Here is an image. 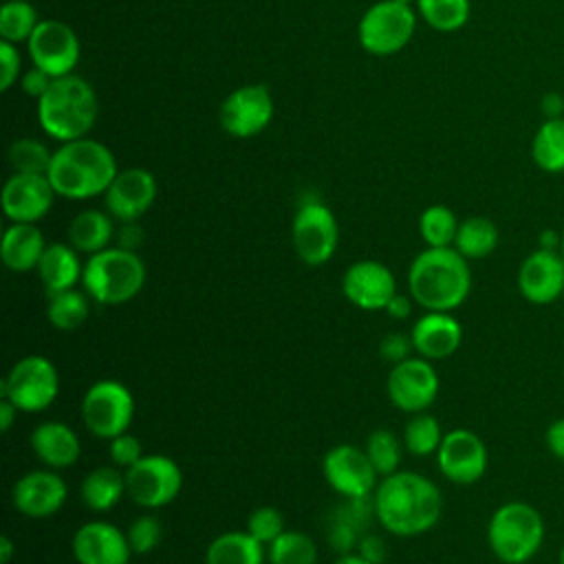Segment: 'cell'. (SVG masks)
Here are the masks:
<instances>
[{
    "instance_id": "1",
    "label": "cell",
    "mask_w": 564,
    "mask_h": 564,
    "mask_svg": "<svg viewBox=\"0 0 564 564\" xmlns=\"http://www.w3.org/2000/svg\"><path fill=\"white\" fill-rule=\"evenodd\" d=\"M372 511L388 533L414 538L438 524L443 494L427 476L399 469L379 480L372 494Z\"/></svg>"
},
{
    "instance_id": "2",
    "label": "cell",
    "mask_w": 564,
    "mask_h": 564,
    "mask_svg": "<svg viewBox=\"0 0 564 564\" xmlns=\"http://www.w3.org/2000/svg\"><path fill=\"white\" fill-rule=\"evenodd\" d=\"M117 159L112 150L90 137L59 143L46 172L57 196L68 200H88L104 196L117 176Z\"/></svg>"
},
{
    "instance_id": "3",
    "label": "cell",
    "mask_w": 564,
    "mask_h": 564,
    "mask_svg": "<svg viewBox=\"0 0 564 564\" xmlns=\"http://www.w3.org/2000/svg\"><path fill=\"white\" fill-rule=\"evenodd\" d=\"M408 291L425 311L452 313L469 297V260L454 247H427L410 262Z\"/></svg>"
},
{
    "instance_id": "4",
    "label": "cell",
    "mask_w": 564,
    "mask_h": 564,
    "mask_svg": "<svg viewBox=\"0 0 564 564\" xmlns=\"http://www.w3.org/2000/svg\"><path fill=\"white\" fill-rule=\"evenodd\" d=\"M97 117V93L75 73L55 77L48 90L37 99V123L44 134L57 143L88 137Z\"/></svg>"
},
{
    "instance_id": "5",
    "label": "cell",
    "mask_w": 564,
    "mask_h": 564,
    "mask_svg": "<svg viewBox=\"0 0 564 564\" xmlns=\"http://www.w3.org/2000/svg\"><path fill=\"white\" fill-rule=\"evenodd\" d=\"M148 271L137 251L106 247L84 262L82 286L97 304L115 306L137 297L145 284Z\"/></svg>"
},
{
    "instance_id": "6",
    "label": "cell",
    "mask_w": 564,
    "mask_h": 564,
    "mask_svg": "<svg viewBox=\"0 0 564 564\" xmlns=\"http://www.w3.org/2000/svg\"><path fill=\"white\" fill-rule=\"evenodd\" d=\"M544 533L542 513L524 500L502 502L487 522V544L502 564L531 562L542 549Z\"/></svg>"
},
{
    "instance_id": "7",
    "label": "cell",
    "mask_w": 564,
    "mask_h": 564,
    "mask_svg": "<svg viewBox=\"0 0 564 564\" xmlns=\"http://www.w3.org/2000/svg\"><path fill=\"white\" fill-rule=\"evenodd\" d=\"M416 31V11L412 4L397 0H377L370 4L357 24L359 46L375 55L388 57L403 51Z\"/></svg>"
},
{
    "instance_id": "8",
    "label": "cell",
    "mask_w": 564,
    "mask_h": 564,
    "mask_svg": "<svg viewBox=\"0 0 564 564\" xmlns=\"http://www.w3.org/2000/svg\"><path fill=\"white\" fill-rule=\"evenodd\" d=\"M79 414L86 430L104 441L128 432L134 416V397L117 379H99L82 397Z\"/></svg>"
},
{
    "instance_id": "9",
    "label": "cell",
    "mask_w": 564,
    "mask_h": 564,
    "mask_svg": "<svg viewBox=\"0 0 564 564\" xmlns=\"http://www.w3.org/2000/svg\"><path fill=\"white\" fill-rule=\"evenodd\" d=\"M57 368L44 355H26L18 359L0 381V397H7L20 412L46 410L57 399Z\"/></svg>"
},
{
    "instance_id": "10",
    "label": "cell",
    "mask_w": 564,
    "mask_h": 564,
    "mask_svg": "<svg viewBox=\"0 0 564 564\" xmlns=\"http://www.w3.org/2000/svg\"><path fill=\"white\" fill-rule=\"evenodd\" d=\"M291 242L304 264H326L339 245V225L333 209L317 198L304 200L291 223Z\"/></svg>"
},
{
    "instance_id": "11",
    "label": "cell",
    "mask_w": 564,
    "mask_h": 564,
    "mask_svg": "<svg viewBox=\"0 0 564 564\" xmlns=\"http://www.w3.org/2000/svg\"><path fill=\"white\" fill-rule=\"evenodd\" d=\"M126 471V494L143 509L167 507L183 487V471L176 460L163 454H143Z\"/></svg>"
},
{
    "instance_id": "12",
    "label": "cell",
    "mask_w": 564,
    "mask_h": 564,
    "mask_svg": "<svg viewBox=\"0 0 564 564\" xmlns=\"http://www.w3.org/2000/svg\"><path fill=\"white\" fill-rule=\"evenodd\" d=\"M275 101L264 84L234 88L220 104V128L234 139H251L264 132L273 119Z\"/></svg>"
},
{
    "instance_id": "13",
    "label": "cell",
    "mask_w": 564,
    "mask_h": 564,
    "mask_svg": "<svg viewBox=\"0 0 564 564\" xmlns=\"http://www.w3.org/2000/svg\"><path fill=\"white\" fill-rule=\"evenodd\" d=\"M26 53L33 66L46 70L53 79L70 75L79 64L82 44L75 29L62 20H40L26 42Z\"/></svg>"
},
{
    "instance_id": "14",
    "label": "cell",
    "mask_w": 564,
    "mask_h": 564,
    "mask_svg": "<svg viewBox=\"0 0 564 564\" xmlns=\"http://www.w3.org/2000/svg\"><path fill=\"white\" fill-rule=\"evenodd\" d=\"M386 390L394 408L408 414H416L425 412L436 401L441 379L430 359L408 357L399 364H392Z\"/></svg>"
},
{
    "instance_id": "15",
    "label": "cell",
    "mask_w": 564,
    "mask_h": 564,
    "mask_svg": "<svg viewBox=\"0 0 564 564\" xmlns=\"http://www.w3.org/2000/svg\"><path fill=\"white\" fill-rule=\"evenodd\" d=\"M322 471L328 487L341 498H370L377 489V469L364 447L339 443L324 454Z\"/></svg>"
},
{
    "instance_id": "16",
    "label": "cell",
    "mask_w": 564,
    "mask_h": 564,
    "mask_svg": "<svg viewBox=\"0 0 564 564\" xmlns=\"http://www.w3.org/2000/svg\"><path fill=\"white\" fill-rule=\"evenodd\" d=\"M487 463L489 454L485 441L467 427L445 432L441 447L436 449V465L454 485L478 482L487 471Z\"/></svg>"
},
{
    "instance_id": "17",
    "label": "cell",
    "mask_w": 564,
    "mask_h": 564,
    "mask_svg": "<svg viewBox=\"0 0 564 564\" xmlns=\"http://www.w3.org/2000/svg\"><path fill=\"white\" fill-rule=\"evenodd\" d=\"M159 185L150 170L126 167L119 170L104 194L106 212L119 223L139 220L156 200Z\"/></svg>"
},
{
    "instance_id": "18",
    "label": "cell",
    "mask_w": 564,
    "mask_h": 564,
    "mask_svg": "<svg viewBox=\"0 0 564 564\" xmlns=\"http://www.w3.org/2000/svg\"><path fill=\"white\" fill-rule=\"evenodd\" d=\"M68 496V487L57 469H31L22 474L11 487V502L15 511L26 518L42 520L57 513Z\"/></svg>"
},
{
    "instance_id": "19",
    "label": "cell",
    "mask_w": 564,
    "mask_h": 564,
    "mask_svg": "<svg viewBox=\"0 0 564 564\" xmlns=\"http://www.w3.org/2000/svg\"><path fill=\"white\" fill-rule=\"evenodd\" d=\"M55 196L46 174L13 172L2 185L0 200L9 223H37L51 212Z\"/></svg>"
},
{
    "instance_id": "20",
    "label": "cell",
    "mask_w": 564,
    "mask_h": 564,
    "mask_svg": "<svg viewBox=\"0 0 564 564\" xmlns=\"http://www.w3.org/2000/svg\"><path fill=\"white\" fill-rule=\"evenodd\" d=\"M341 291L361 311H386L399 293L394 273L379 260H357L341 275Z\"/></svg>"
},
{
    "instance_id": "21",
    "label": "cell",
    "mask_w": 564,
    "mask_h": 564,
    "mask_svg": "<svg viewBox=\"0 0 564 564\" xmlns=\"http://www.w3.org/2000/svg\"><path fill=\"white\" fill-rule=\"evenodd\" d=\"M518 291L527 302L538 306L562 300V291H564L562 253L551 249H540V247L531 251L518 269Z\"/></svg>"
},
{
    "instance_id": "22",
    "label": "cell",
    "mask_w": 564,
    "mask_h": 564,
    "mask_svg": "<svg viewBox=\"0 0 564 564\" xmlns=\"http://www.w3.org/2000/svg\"><path fill=\"white\" fill-rule=\"evenodd\" d=\"M70 551L77 564H130L132 557L128 535L106 520L84 522L70 540Z\"/></svg>"
},
{
    "instance_id": "23",
    "label": "cell",
    "mask_w": 564,
    "mask_h": 564,
    "mask_svg": "<svg viewBox=\"0 0 564 564\" xmlns=\"http://www.w3.org/2000/svg\"><path fill=\"white\" fill-rule=\"evenodd\" d=\"M412 346L419 357L441 361L452 357L463 341V326L452 313L425 311L410 330Z\"/></svg>"
},
{
    "instance_id": "24",
    "label": "cell",
    "mask_w": 564,
    "mask_h": 564,
    "mask_svg": "<svg viewBox=\"0 0 564 564\" xmlns=\"http://www.w3.org/2000/svg\"><path fill=\"white\" fill-rule=\"evenodd\" d=\"M35 458L48 469H66L77 463L82 441L77 432L62 421H42L29 436Z\"/></svg>"
},
{
    "instance_id": "25",
    "label": "cell",
    "mask_w": 564,
    "mask_h": 564,
    "mask_svg": "<svg viewBox=\"0 0 564 564\" xmlns=\"http://www.w3.org/2000/svg\"><path fill=\"white\" fill-rule=\"evenodd\" d=\"M44 249L46 240L35 223H11L2 234L0 256L4 267L13 273L37 269Z\"/></svg>"
},
{
    "instance_id": "26",
    "label": "cell",
    "mask_w": 564,
    "mask_h": 564,
    "mask_svg": "<svg viewBox=\"0 0 564 564\" xmlns=\"http://www.w3.org/2000/svg\"><path fill=\"white\" fill-rule=\"evenodd\" d=\"M35 271L46 295H53L59 291L75 289V284L82 282L84 264L75 247H70L68 242H53L46 245Z\"/></svg>"
},
{
    "instance_id": "27",
    "label": "cell",
    "mask_w": 564,
    "mask_h": 564,
    "mask_svg": "<svg viewBox=\"0 0 564 564\" xmlns=\"http://www.w3.org/2000/svg\"><path fill=\"white\" fill-rule=\"evenodd\" d=\"M115 218L101 209H82L77 212L66 229V242L79 253L93 256L104 251L115 240Z\"/></svg>"
},
{
    "instance_id": "28",
    "label": "cell",
    "mask_w": 564,
    "mask_h": 564,
    "mask_svg": "<svg viewBox=\"0 0 564 564\" xmlns=\"http://www.w3.org/2000/svg\"><path fill=\"white\" fill-rule=\"evenodd\" d=\"M79 496L82 502L95 511V513H104L110 511L112 507L119 505V500L126 494V471L117 465H97L93 467L82 485H79Z\"/></svg>"
},
{
    "instance_id": "29",
    "label": "cell",
    "mask_w": 564,
    "mask_h": 564,
    "mask_svg": "<svg viewBox=\"0 0 564 564\" xmlns=\"http://www.w3.org/2000/svg\"><path fill=\"white\" fill-rule=\"evenodd\" d=\"M267 546L247 529L216 535L205 551V564H264Z\"/></svg>"
},
{
    "instance_id": "30",
    "label": "cell",
    "mask_w": 564,
    "mask_h": 564,
    "mask_svg": "<svg viewBox=\"0 0 564 564\" xmlns=\"http://www.w3.org/2000/svg\"><path fill=\"white\" fill-rule=\"evenodd\" d=\"M498 240L500 231L491 218L469 216L460 220L452 247L467 260H482L496 251Z\"/></svg>"
},
{
    "instance_id": "31",
    "label": "cell",
    "mask_w": 564,
    "mask_h": 564,
    "mask_svg": "<svg viewBox=\"0 0 564 564\" xmlns=\"http://www.w3.org/2000/svg\"><path fill=\"white\" fill-rule=\"evenodd\" d=\"M531 161L544 174L564 172V117L544 119L531 139Z\"/></svg>"
},
{
    "instance_id": "32",
    "label": "cell",
    "mask_w": 564,
    "mask_h": 564,
    "mask_svg": "<svg viewBox=\"0 0 564 564\" xmlns=\"http://www.w3.org/2000/svg\"><path fill=\"white\" fill-rule=\"evenodd\" d=\"M90 315V297L86 291L68 289L46 295V319L55 330L70 333L84 326Z\"/></svg>"
},
{
    "instance_id": "33",
    "label": "cell",
    "mask_w": 564,
    "mask_h": 564,
    "mask_svg": "<svg viewBox=\"0 0 564 564\" xmlns=\"http://www.w3.org/2000/svg\"><path fill=\"white\" fill-rule=\"evenodd\" d=\"M414 7L423 22L441 33L463 29L471 13V0H416Z\"/></svg>"
},
{
    "instance_id": "34",
    "label": "cell",
    "mask_w": 564,
    "mask_h": 564,
    "mask_svg": "<svg viewBox=\"0 0 564 564\" xmlns=\"http://www.w3.org/2000/svg\"><path fill=\"white\" fill-rule=\"evenodd\" d=\"M269 564H317V544L304 531L286 529L267 546Z\"/></svg>"
},
{
    "instance_id": "35",
    "label": "cell",
    "mask_w": 564,
    "mask_h": 564,
    "mask_svg": "<svg viewBox=\"0 0 564 564\" xmlns=\"http://www.w3.org/2000/svg\"><path fill=\"white\" fill-rule=\"evenodd\" d=\"M40 24V15L35 4L29 0H7L0 7V40L11 44H26L35 26Z\"/></svg>"
},
{
    "instance_id": "36",
    "label": "cell",
    "mask_w": 564,
    "mask_h": 564,
    "mask_svg": "<svg viewBox=\"0 0 564 564\" xmlns=\"http://www.w3.org/2000/svg\"><path fill=\"white\" fill-rule=\"evenodd\" d=\"M445 432L441 421L427 412H416L403 427V445L412 456H432L441 447Z\"/></svg>"
},
{
    "instance_id": "37",
    "label": "cell",
    "mask_w": 564,
    "mask_h": 564,
    "mask_svg": "<svg viewBox=\"0 0 564 564\" xmlns=\"http://www.w3.org/2000/svg\"><path fill=\"white\" fill-rule=\"evenodd\" d=\"M458 225L456 214L441 203L425 207L419 216V234L427 247H452Z\"/></svg>"
},
{
    "instance_id": "38",
    "label": "cell",
    "mask_w": 564,
    "mask_h": 564,
    "mask_svg": "<svg viewBox=\"0 0 564 564\" xmlns=\"http://www.w3.org/2000/svg\"><path fill=\"white\" fill-rule=\"evenodd\" d=\"M364 449H366L372 467L377 469V474L381 478L399 471L401 456H403V445H401V441L397 438V434L392 430L379 427V430L370 432V436L366 438Z\"/></svg>"
},
{
    "instance_id": "39",
    "label": "cell",
    "mask_w": 564,
    "mask_h": 564,
    "mask_svg": "<svg viewBox=\"0 0 564 564\" xmlns=\"http://www.w3.org/2000/svg\"><path fill=\"white\" fill-rule=\"evenodd\" d=\"M53 159V150L46 143L24 137L9 145V165L20 174H46Z\"/></svg>"
},
{
    "instance_id": "40",
    "label": "cell",
    "mask_w": 564,
    "mask_h": 564,
    "mask_svg": "<svg viewBox=\"0 0 564 564\" xmlns=\"http://www.w3.org/2000/svg\"><path fill=\"white\" fill-rule=\"evenodd\" d=\"M126 535H128V544L132 549V555H148L161 544L163 527H161L156 516L143 513V516H139L130 522Z\"/></svg>"
},
{
    "instance_id": "41",
    "label": "cell",
    "mask_w": 564,
    "mask_h": 564,
    "mask_svg": "<svg viewBox=\"0 0 564 564\" xmlns=\"http://www.w3.org/2000/svg\"><path fill=\"white\" fill-rule=\"evenodd\" d=\"M258 542H262L264 546H269L284 529V516L280 509L271 507V505H262L258 509H253L247 518V527H245Z\"/></svg>"
},
{
    "instance_id": "42",
    "label": "cell",
    "mask_w": 564,
    "mask_h": 564,
    "mask_svg": "<svg viewBox=\"0 0 564 564\" xmlns=\"http://www.w3.org/2000/svg\"><path fill=\"white\" fill-rule=\"evenodd\" d=\"M108 452H110L112 465H117L121 469H128L143 456V445H141L139 436H134L130 432H123V434L110 438V449Z\"/></svg>"
},
{
    "instance_id": "43",
    "label": "cell",
    "mask_w": 564,
    "mask_h": 564,
    "mask_svg": "<svg viewBox=\"0 0 564 564\" xmlns=\"http://www.w3.org/2000/svg\"><path fill=\"white\" fill-rule=\"evenodd\" d=\"M359 538H361V529L357 524L335 516V520L328 527V544H330V549H335L339 555L352 553L357 549Z\"/></svg>"
},
{
    "instance_id": "44",
    "label": "cell",
    "mask_w": 564,
    "mask_h": 564,
    "mask_svg": "<svg viewBox=\"0 0 564 564\" xmlns=\"http://www.w3.org/2000/svg\"><path fill=\"white\" fill-rule=\"evenodd\" d=\"M22 77V57L18 44L0 40V90L7 93Z\"/></svg>"
},
{
    "instance_id": "45",
    "label": "cell",
    "mask_w": 564,
    "mask_h": 564,
    "mask_svg": "<svg viewBox=\"0 0 564 564\" xmlns=\"http://www.w3.org/2000/svg\"><path fill=\"white\" fill-rule=\"evenodd\" d=\"M410 350H414L412 339H410V335H403V333H388L379 341V355H381V359H386L390 364H399V361L408 359Z\"/></svg>"
},
{
    "instance_id": "46",
    "label": "cell",
    "mask_w": 564,
    "mask_h": 564,
    "mask_svg": "<svg viewBox=\"0 0 564 564\" xmlns=\"http://www.w3.org/2000/svg\"><path fill=\"white\" fill-rule=\"evenodd\" d=\"M51 84H53V77H51L46 70L37 68V66L24 70L22 77H20V88H22V93H24L26 97H33L35 101L48 90Z\"/></svg>"
},
{
    "instance_id": "47",
    "label": "cell",
    "mask_w": 564,
    "mask_h": 564,
    "mask_svg": "<svg viewBox=\"0 0 564 564\" xmlns=\"http://www.w3.org/2000/svg\"><path fill=\"white\" fill-rule=\"evenodd\" d=\"M357 553L375 564H381L386 560V542L377 533H364L357 542Z\"/></svg>"
},
{
    "instance_id": "48",
    "label": "cell",
    "mask_w": 564,
    "mask_h": 564,
    "mask_svg": "<svg viewBox=\"0 0 564 564\" xmlns=\"http://www.w3.org/2000/svg\"><path fill=\"white\" fill-rule=\"evenodd\" d=\"M544 441H546V449L557 458V460H564V416L555 419L549 423L546 427V434H544Z\"/></svg>"
},
{
    "instance_id": "49",
    "label": "cell",
    "mask_w": 564,
    "mask_h": 564,
    "mask_svg": "<svg viewBox=\"0 0 564 564\" xmlns=\"http://www.w3.org/2000/svg\"><path fill=\"white\" fill-rule=\"evenodd\" d=\"M117 238V247L137 251V247L143 242V231L139 229L137 220L134 223H121V229L115 234Z\"/></svg>"
},
{
    "instance_id": "50",
    "label": "cell",
    "mask_w": 564,
    "mask_h": 564,
    "mask_svg": "<svg viewBox=\"0 0 564 564\" xmlns=\"http://www.w3.org/2000/svg\"><path fill=\"white\" fill-rule=\"evenodd\" d=\"M542 115H544V119L564 117V97L560 93H546L542 97Z\"/></svg>"
},
{
    "instance_id": "51",
    "label": "cell",
    "mask_w": 564,
    "mask_h": 564,
    "mask_svg": "<svg viewBox=\"0 0 564 564\" xmlns=\"http://www.w3.org/2000/svg\"><path fill=\"white\" fill-rule=\"evenodd\" d=\"M386 313H388L392 319H405V317H410V313H412V302H410V297L397 293V295L388 302Z\"/></svg>"
},
{
    "instance_id": "52",
    "label": "cell",
    "mask_w": 564,
    "mask_h": 564,
    "mask_svg": "<svg viewBox=\"0 0 564 564\" xmlns=\"http://www.w3.org/2000/svg\"><path fill=\"white\" fill-rule=\"evenodd\" d=\"M18 408L7 399V397H2L0 399V430L2 432H9L11 430V425L15 423V419H18Z\"/></svg>"
},
{
    "instance_id": "53",
    "label": "cell",
    "mask_w": 564,
    "mask_h": 564,
    "mask_svg": "<svg viewBox=\"0 0 564 564\" xmlns=\"http://www.w3.org/2000/svg\"><path fill=\"white\" fill-rule=\"evenodd\" d=\"M560 242H562V234H557L555 229H544L540 234V249H551V251H560Z\"/></svg>"
},
{
    "instance_id": "54",
    "label": "cell",
    "mask_w": 564,
    "mask_h": 564,
    "mask_svg": "<svg viewBox=\"0 0 564 564\" xmlns=\"http://www.w3.org/2000/svg\"><path fill=\"white\" fill-rule=\"evenodd\" d=\"M13 557V542L9 535L0 538V564H11Z\"/></svg>"
},
{
    "instance_id": "55",
    "label": "cell",
    "mask_w": 564,
    "mask_h": 564,
    "mask_svg": "<svg viewBox=\"0 0 564 564\" xmlns=\"http://www.w3.org/2000/svg\"><path fill=\"white\" fill-rule=\"evenodd\" d=\"M333 564H375V562H370V560H366L364 555H359L357 551H352V553H344V555H339Z\"/></svg>"
},
{
    "instance_id": "56",
    "label": "cell",
    "mask_w": 564,
    "mask_h": 564,
    "mask_svg": "<svg viewBox=\"0 0 564 564\" xmlns=\"http://www.w3.org/2000/svg\"><path fill=\"white\" fill-rule=\"evenodd\" d=\"M560 253H562V258H564V231H562V242H560Z\"/></svg>"
},
{
    "instance_id": "57",
    "label": "cell",
    "mask_w": 564,
    "mask_h": 564,
    "mask_svg": "<svg viewBox=\"0 0 564 564\" xmlns=\"http://www.w3.org/2000/svg\"><path fill=\"white\" fill-rule=\"evenodd\" d=\"M560 564H564V544H562V549H560Z\"/></svg>"
},
{
    "instance_id": "58",
    "label": "cell",
    "mask_w": 564,
    "mask_h": 564,
    "mask_svg": "<svg viewBox=\"0 0 564 564\" xmlns=\"http://www.w3.org/2000/svg\"><path fill=\"white\" fill-rule=\"evenodd\" d=\"M397 2H403V4H416V0H397Z\"/></svg>"
},
{
    "instance_id": "59",
    "label": "cell",
    "mask_w": 564,
    "mask_h": 564,
    "mask_svg": "<svg viewBox=\"0 0 564 564\" xmlns=\"http://www.w3.org/2000/svg\"><path fill=\"white\" fill-rule=\"evenodd\" d=\"M562 300H564V291H562Z\"/></svg>"
}]
</instances>
